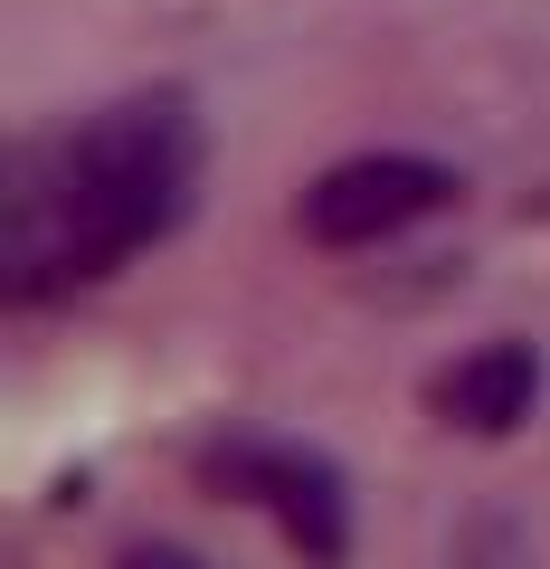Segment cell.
Returning <instances> with one entry per match:
<instances>
[{
	"label": "cell",
	"mask_w": 550,
	"mask_h": 569,
	"mask_svg": "<svg viewBox=\"0 0 550 569\" xmlns=\"http://www.w3.org/2000/svg\"><path fill=\"white\" fill-rule=\"evenodd\" d=\"M190 200V123L181 104H114L86 133H67L48 162L10 190V295L39 305L67 284L114 276L133 247H152Z\"/></svg>",
	"instance_id": "cell-1"
},
{
	"label": "cell",
	"mask_w": 550,
	"mask_h": 569,
	"mask_svg": "<svg viewBox=\"0 0 550 569\" xmlns=\"http://www.w3.org/2000/svg\"><path fill=\"white\" fill-rule=\"evenodd\" d=\"M456 200V171L428 162V152H351V162H332L323 181L304 190V238L313 247H380L399 238V228L437 219V209Z\"/></svg>",
	"instance_id": "cell-2"
},
{
	"label": "cell",
	"mask_w": 550,
	"mask_h": 569,
	"mask_svg": "<svg viewBox=\"0 0 550 569\" xmlns=\"http://www.w3.org/2000/svg\"><path fill=\"white\" fill-rule=\"evenodd\" d=\"M209 485L238 493V503H257V512H276V531H286L313 569H342V550H351V503H342V475H332L323 456L238 437V447H209Z\"/></svg>",
	"instance_id": "cell-3"
},
{
	"label": "cell",
	"mask_w": 550,
	"mask_h": 569,
	"mask_svg": "<svg viewBox=\"0 0 550 569\" xmlns=\"http://www.w3.org/2000/svg\"><path fill=\"white\" fill-rule=\"evenodd\" d=\"M437 418L466 427V437H512L541 399V351L531 342H474L456 370H437Z\"/></svg>",
	"instance_id": "cell-4"
},
{
	"label": "cell",
	"mask_w": 550,
	"mask_h": 569,
	"mask_svg": "<svg viewBox=\"0 0 550 569\" xmlns=\"http://www.w3.org/2000/svg\"><path fill=\"white\" fill-rule=\"evenodd\" d=\"M114 569H209V560H200V550H181V541H123Z\"/></svg>",
	"instance_id": "cell-5"
}]
</instances>
